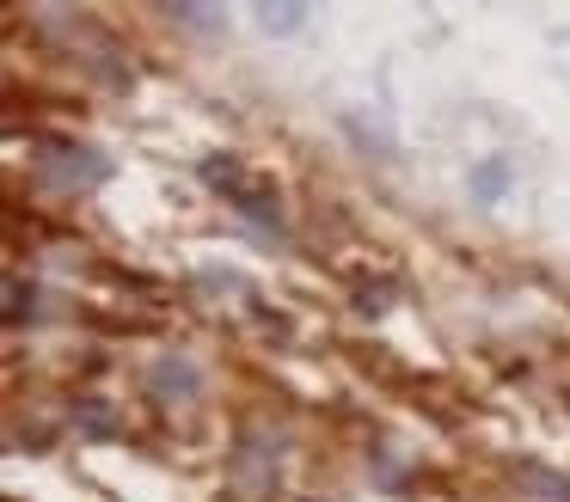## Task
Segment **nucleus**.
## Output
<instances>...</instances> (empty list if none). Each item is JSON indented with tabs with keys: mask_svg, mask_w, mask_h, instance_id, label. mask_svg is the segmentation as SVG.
Listing matches in <instances>:
<instances>
[{
	"mask_svg": "<svg viewBox=\"0 0 570 502\" xmlns=\"http://www.w3.org/2000/svg\"><path fill=\"white\" fill-rule=\"evenodd\" d=\"M31 171H38L43 184H105L111 178V154L105 147H92V141H80V135H68V129H43V135H31Z\"/></svg>",
	"mask_w": 570,
	"mask_h": 502,
	"instance_id": "1",
	"label": "nucleus"
},
{
	"mask_svg": "<svg viewBox=\"0 0 570 502\" xmlns=\"http://www.w3.org/2000/svg\"><path fill=\"white\" fill-rule=\"evenodd\" d=\"M148 386H154V398H160V404H197L203 398V380H197V367H190V362H160Z\"/></svg>",
	"mask_w": 570,
	"mask_h": 502,
	"instance_id": "2",
	"label": "nucleus"
},
{
	"mask_svg": "<svg viewBox=\"0 0 570 502\" xmlns=\"http://www.w3.org/2000/svg\"><path fill=\"white\" fill-rule=\"evenodd\" d=\"M466 196H472V208H497L509 196V159L503 154H491V159H479V166L466 171Z\"/></svg>",
	"mask_w": 570,
	"mask_h": 502,
	"instance_id": "3",
	"label": "nucleus"
},
{
	"mask_svg": "<svg viewBox=\"0 0 570 502\" xmlns=\"http://www.w3.org/2000/svg\"><path fill=\"white\" fill-rule=\"evenodd\" d=\"M252 19H258L271 37H295L301 24L313 19V7H301V0H258V7H252Z\"/></svg>",
	"mask_w": 570,
	"mask_h": 502,
	"instance_id": "4",
	"label": "nucleus"
},
{
	"mask_svg": "<svg viewBox=\"0 0 570 502\" xmlns=\"http://www.w3.org/2000/svg\"><path fill=\"white\" fill-rule=\"evenodd\" d=\"M43 306V288L31 276H7V331H26Z\"/></svg>",
	"mask_w": 570,
	"mask_h": 502,
	"instance_id": "5",
	"label": "nucleus"
},
{
	"mask_svg": "<svg viewBox=\"0 0 570 502\" xmlns=\"http://www.w3.org/2000/svg\"><path fill=\"white\" fill-rule=\"evenodd\" d=\"M173 24H190V31H227V12L222 7H197V0H173L166 7Z\"/></svg>",
	"mask_w": 570,
	"mask_h": 502,
	"instance_id": "6",
	"label": "nucleus"
},
{
	"mask_svg": "<svg viewBox=\"0 0 570 502\" xmlns=\"http://www.w3.org/2000/svg\"><path fill=\"white\" fill-rule=\"evenodd\" d=\"M521 490H533V496H546V502H570V478L564 472H546V465H521Z\"/></svg>",
	"mask_w": 570,
	"mask_h": 502,
	"instance_id": "7",
	"label": "nucleus"
},
{
	"mask_svg": "<svg viewBox=\"0 0 570 502\" xmlns=\"http://www.w3.org/2000/svg\"><path fill=\"white\" fill-rule=\"evenodd\" d=\"M75 423L87 429V435H117V411H111V404H99V398L75 404Z\"/></svg>",
	"mask_w": 570,
	"mask_h": 502,
	"instance_id": "8",
	"label": "nucleus"
},
{
	"mask_svg": "<svg viewBox=\"0 0 570 502\" xmlns=\"http://www.w3.org/2000/svg\"><path fill=\"white\" fill-rule=\"evenodd\" d=\"M203 184H209V190H227V196L246 190V184H239V166H234V159H209V166H203Z\"/></svg>",
	"mask_w": 570,
	"mask_h": 502,
	"instance_id": "9",
	"label": "nucleus"
}]
</instances>
